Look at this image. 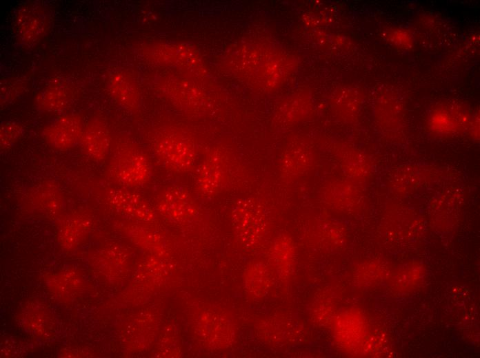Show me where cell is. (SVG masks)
<instances>
[{
  "instance_id": "obj_1",
  "label": "cell",
  "mask_w": 480,
  "mask_h": 358,
  "mask_svg": "<svg viewBox=\"0 0 480 358\" xmlns=\"http://www.w3.org/2000/svg\"><path fill=\"white\" fill-rule=\"evenodd\" d=\"M154 148L161 163L170 171L183 173L194 168L195 144L186 133L176 129L165 130L157 136Z\"/></svg>"
},
{
  "instance_id": "obj_2",
  "label": "cell",
  "mask_w": 480,
  "mask_h": 358,
  "mask_svg": "<svg viewBox=\"0 0 480 358\" xmlns=\"http://www.w3.org/2000/svg\"><path fill=\"white\" fill-rule=\"evenodd\" d=\"M112 177L126 187H139L146 184L152 174L148 156L135 148L122 150L110 166Z\"/></svg>"
},
{
  "instance_id": "obj_3",
  "label": "cell",
  "mask_w": 480,
  "mask_h": 358,
  "mask_svg": "<svg viewBox=\"0 0 480 358\" xmlns=\"http://www.w3.org/2000/svg\"><path fill=\"white\" fill-rule=\"evenodd\" d=\"M233 224L238 238L244 244H255L261 239L266 229L261 206L253 199L240 200L234 211Z\"/></svg>"
},
{
  "instance_id": "obj_4",
  "label": "cell",
  "mask_w": 480,
  "mask_h": 358,
  "mask_svg": "<svg viewBox=\"0 0 480 358\" xmlns=\"http://www.w3.org/2000/svg\"><path fill=\"white\" fill-rule=\"evenodd\" d=\"M228 173L226 156L219 149H213L204 158L197 173V187L206 197L217 194L225 185Z\"/></svg>"
},
{
  "instance_id": "obj_5",
  "label": "cell",
  "mask_w": 480,
  "mask_h": 358,
  "mask_svg": "<svg viewBox=\"0 0 480 358\" xmlns=\"http://www.w3.org/2000/svg\"><path fill=\"white\" fill-rule=\"evenodd\" d=\"M83 131L82 121L78 116L65 115L46 125L43 136L52 147L66 150L81 140Z\"/></svg>"
},
{
  "instance_id": "obj_6",
  "label": "cell",
  "mask_w": 480,
  "mask_h": 358,
  "mask_svg": "<svg viewBox=\"0 0 480 358\" xmlns=\"http://www.w3.org/2000/svg\"><path fill=\"white\" fill-rule=\"evenodd\" d=\"M160 211L168 219L183 222L195 215L197 206L188 191L181 186L165 190L159 201Z\"/></svg>"
},
{
  "instance_id": "obj_7",
  "label": "cell",
  "mask_w": 480,
  "mask_h": 358,
  "mask_svg": "<svg viewBox=\"0 0 480 358\" xmlns=\"http://www.w3.org/2000/svg\"><path fill=\"white\" fill-rule=\"evenodd\" d=\"M81 141L86 154L92 159L96 161L105 159L110 145V136L101 121H90L83 129Z\"/></svg>"
},
{
  "instance_id": "obj_8",
  "label": "cell",
  "mask_w": 480,
  "mask_h": 358,
  "mask_svg": "<svg viewBox=\"0 0 480 358\" xmlns=\"http://www.w3.org/2000/svg\"><path fill=\"white\" fill-rule=\"evenodd\" d=\"M108 200L123 212L141 220L152 219L154 214L150 207L139 195L123 189H111Z\"/></svg>"
},
{
  "instance_id": "obj_9",
  "label": "cell",
  "mask_w": 480,
  "mask_h": 358,
  "mask_svg": "<svg viewBox=\"0 0 480 358\" xmlns=\"http://www.w3.org/2000/svg\"><path fill=\"white\" fill-rule=\"evenodd\" d=\"M112 92L122 105L130 109L137 108L138 92L133 81L123 74H119L112 80Z\"/></svg>"
},
{
  "instance_id": "obj_10",
  "label": "cell",
  "mask_w": 480,
  "mask_h": 358,
  "mask_svg": "<svg viewBox=\"0 0 480 358\" xmlns=\"http://www.w3.org/2000/svg\"><path fill=\"white\" fill-rule=\"evenodd\" d=\"M157 48L159 50L154 53H159V56L156 59L170 65H185L188 67L192 63V60L194 61L198 59L195 52L188 46L168 45Z\"/></svg>"
},
{
  "instance_id": "obj_11",
  "label": "cell",
  "mask_w": 480,
  "mask_h": 358,
  "mask_svg": "<svg viewBox=\"0 0 480 358\" xmlns=\"http://www.w3.org/2000/svg\"><path fill=\"white\" fill-rule=\"evenodd\" d=\"M37 103L41 110L59 111L66 107L68 103V96L62 89L50 88L38 97Z\"/></svg>"
},
{
  "instance_id": "obj_12",
  "label": "cell",
  "mask_w": 480,
  "mask_h": 358,
  "mask_svg": "<svg viewBox=\"0 0 480 358\" xmlns=\"http://www.w3.org/2000/svg\"><path fill=\"white\" fill-rule=\"evenodd\" d=\"M294 246L292 240L286 237L277 240L274 244V258L279 267L289 266L294 257Z\"/></svg>"
},
{
  "instance_id": "obj_13",
  "label": "cell",
  "mask_w": 480,
  "mask_h": 358,
  "mask_svg": "<svg viewBox=\"0 0 480 358\" xmlns=\"http://www.w3.org/2000/svg\"><path fill=\"white\" fill-rule=\"evenodd\" d=\"M310 160L305 155L299 156H286L281 162V171L288 176H297L307 171Z\"/></svg>"
},
{
  "instance_id": "obj_14",
  "label": "cell",
  "mask_w": 480,
  "mask_h": 358,
  "mask_svg": "<svg viewBox=\"0 0 480 358\" xmlns=\"http://www.w3.org/2000/svg\"><path fill=\"white\" fill-rule=\"evenodd\" d=\"M21 125L14 121L3 123L1 127V148L4 149L12 146L22 134Z\"/></svg>"
}]
</instances>
